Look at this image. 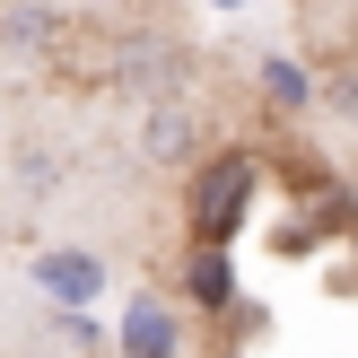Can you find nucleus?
<instances>
[{"instance_id":"obj_2","label":"nucleus","mask_w":358,"mask_h":358,"mask_svg":"<svg viewBox=\"0 0 358 358\" xmlns=\"http://www.w3.org/2000/svg\"><path fill=\"white\" fill-rule=\"evenodd\" d=\"M184 70H192L184 35H122V44H114V87H131L140 105L175 96V87H184Z\"/></svg>"},{"instance_id":"obj_6","label":"nucleus","mask_w":358,"mask_h":358,"mask_svg":"<svg viewBox=\"0 0 358 358\" xmlns=\"http://www.w3.org/2000/svg\"><path fill=\"white\" fill-rule=\"evenodd\" d=\"M62 9H44V0H9V9H0V44L9 52H52L62 44Z\"/></svg>"},{"instance_id":"obj_7","label":"nucleus","mask_w":358,"mask_h":358,"mask_svg":"<svg viewBox=\"0 0 358 358\" xmlns=\"http://www.w3.org/2000/svg\"><path fill=\"white\" fill-rule=\"evenodd\" d=\"M184 289H192L201 315H227V306H236V254H192L184 262Z\"/></svg>"},{"instance_id":"obj_10","label":"nucleus","mask_w":358,"mask_h":358,"mask_svg":"<svg viewBox=\"0 0 358 358\" xmlns=\"http://www.w3.org/2000/svg\"><path fill=\"white\" fill-rule=\"evenodd\" d=\"M210 9H245V0H210Z\"/></svg>"},{"instance_id":"obj_9","label":"nucleus","mask_w":358,"mask_h":358,"mask_svg":"<svg viewBox=\"0 0 358 358\" xmlns=\"http://www.w3.org/2000/svg\"><path fill=\"white\" fill-rule=\"evenodd\" d=\"M324 105H332V114H358V62H341V70H332V87H324Z\"/></svg>"},{"instance_id":"obj_1","label":"nucleus","mask_w":358,"mask_h":358,"mask_svg":"<svg viewBox=\"0 0 358 358\" xmlns=\"http://www.w3.org/2000/svg\"><path fill=\"white\" fill-rule=\"evenodd\" d=\"M254 192H262V157L254 149L192 157V184H184V236H192V254H227L236 227L254 219Z\"/></svg>"},{"instance_id":"obj_4","label":"nucleus","mask_w":358,"mask_h":358,"mask_svg":"<svg viewBox=\"0 0 358 358\" xmlns=\"http://www.w3.org/2000/svg\"><path fill=\"white\" fill-rule=\"evenodd\" d=\"M35 280H44V297L62 315H87L96 289H105V262L87 254V245H52V254H35Z\"/></svg>"},{"instance_id":"obj_3","label":"nucleus","mask_w":358,"mask_h":358,"mask_svg":"<svg viewBox=\"0 0 358 358\" xmlns=\"http://www.w3.org/2000/svg\"><path fill=\"white\" fill-rule=\"evenodd\" d=\"M122 358H184V315H175V297L140 289L131 306H122V332H114Z\"/></svg>"},{"instance_id":"obj_5","label":"nucleus","mask_w":358,"mask_h":358,"mask_svg":"<svg viewBox=\"0 0 358 358\" xmlns=\"http://www.w3.org/2000/svg\"><path fill=\"white\" fill-rule=\"evenodd\" d=\"M140 149H149L157 166L192 157V105H184V96H157V105H140Z\"/></svg>"},{"instance_id":"obj_8","label":"nucleus","mask_w":358,"mask_h":358,"mask_svg":"<svg viewBox=\"0 0 358 358\" xmlns=\"http://www.w3.org/2000/svg\"><path fill=\"white\" fill-rule=\"evenodd\" d=\"M262 96H271V114H306V105H315V79H306V70H297V62H262Z\"/></svg>"}]
</instances>
